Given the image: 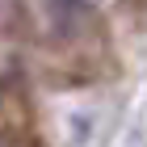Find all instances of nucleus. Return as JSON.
<instances>
[{
	"mask_svg": "<svg viewBox=\"0 0 147 147\" xmlns=\"http://www.w3.org/2000/svg\"><path fill=\"white\" fill-rule=\"evenodd\" d=\"M0 143L4 147H42L38 118H34V109H30V101L21 97L17 84L4 88V105H0Z\"/></svg>",
	"mask_w": 147,
	"mask_h": 147,
	"instance_id": "nucleus-1",
	"label": "nucleus"
}]
</instances>
